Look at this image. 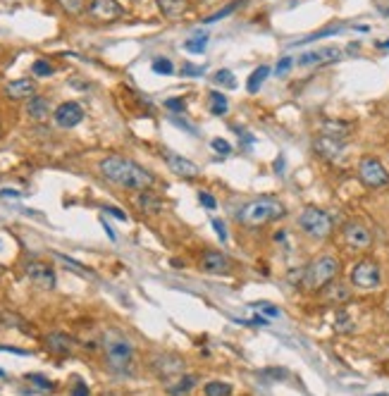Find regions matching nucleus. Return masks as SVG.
I'll list each match as a JSON object with an SVG mask.
<instances>
[{"mask_svg":"<svg viewBox=\"0 0 389 396\" xmlns=\"http://www.w3.org/2000/svg\"><path fill=\"white\" fill-rule=\"evenodd\" d=\"M349 282H351L356 289H360V292L377 289V287H380V282H382L380 265H377L372 258L358 260V263L351 267V272H349Z\"/></svg>","mask_w":389,"mask_h":396,"instance_id":"obj_6","label":"nucleus"},{"mask_svg":"<svg viewBox=\"0 0 389 396\" xmlns=\"http://www.w3.org/2000/svg\"><path fill=\"white\" fill-rule=\"evenodd\" d=\"M163 158H165V163H168L170 170L175 172L180 180L193 182V180H198V177H201V167H198L196 163H191L189 158H184V155L172 153V150H163Z\"/></svg>","mask_w":389,"mask_h":396,"instance_id":"obj_11","label":"nucleus"},{"mask_svg":"<svg viewBox=\"0 0 389 396\" xmlns=\"http://www.w3.org/2000/svg\"><path fill=\"white\" fill-rule=\"evenodd\" d=\"M208 110H210V115H215V117L227 115L230 113V100L222 96L220 91H210L208 93Z\"/></svg>","mask_w":389,"mask_h":396,"instance_id":"obj_23","label":"nucleus"},{"mask_svg":"<svg viewBox=\"0 0 389 396\" xmlns=\"http://www.w3.org/2000/svg\"><path fill=\"white\" fill-rule=\"evenodd\" d=\"M287 215V208L282 200L263 196V198H255L248 200L246 205H241L237 213V220L246 227H263L270 225V222H277Z\"/></svg>","mask_w":389,"mask_h":396,"instance_id":"obj_2","label":"nucleus"},{"mask_svg":"<svg viewBox=\"0 0 389 396\" xmlns=\"http://www.w3.org/2000/svg\"><path fill=\"white\" fill-rule=\"evenodd\" d=\"M322 292V299L327 301V303H347V301H351V289L347 287V284L342 282H330L325 289H320Z\"/></svg>","mask_w":389,"mask_h":396,"instance_id":"obj_20","label":"nucleus"},{"mask_svg":"<svg viewBox=\"0 0 389 396\" xmlns=\"http://www.w3.org/2000/svg\"><path fill=\"white\" fill-rule=\"evenodd\" d=\"M24 275L26 280L34 284L36 289H41V292L55 289V270L48 263H43V260H29V263L24 265Z\"/></svg>","mask_w":389,"mask_h":396,"instance_id":"obj_9","label":"nucleus"},{"mask_svg":"<svg viewBox=\"0 0 389 396\" xmlns=\"http://www.w3.org/2000/svg\"><path fill=\"white\" fill-rule=\"evenodd\" d=\"M215 84H222L225 88H237V77L232 74V70H218L213 74Z\"/></svg>","mask_w":389,"mask_h":396,"instance_id":"obj_29","label":"nucleus"},{"mask_svg":"<svg viewBox=\"0 0 389 396\" xmlns=\"http://www.w3.org/2000/svg\"><path fill=\"white\" fill-rule=\"evenodd\" d=\"M58 5H60V8H63L68 15L77 17V15H81V13H84V8H86V0H58Z\"/></svg>","mask_w":389,"mask_h":396,"instance_id":"obj_28","label":"nucleus"},{"mask_svg":"<svg viewBox=\"0 0 389 396\" xmlns=\"http://www.w3.org/2000/svg\"><path fill=\"white\" fill-rule=\"evenodd\" d=\"M239 8V0L237 3H232V5H227L225 10H222V13H215V15H210V17H205V24H210V22H218V19H222V17H227V15H232L235 13V10Z\"/></svg>","mask_w":389,"mask_h":396,"instance_id":"obj_32","label":"nucleus"},{"mask_svg":"<svg viewBox=\"0 0 389 396\" xmlns=\"http://www.w3.org/2000/svg\"><path fill=\"white\" fill-rule=\"evenodd\" d=\"M165 108L172 110V113H184L186 103L182 98H168V100H165Z\"/></svg>","mask_w":389,"mask_h":396,"instance_id":"obj_34","label":"nucleus"},{"mask_svg":"<svg viewBox=\"0 0 389 396\" xmlns=\"http://www.w3.org/2000/svg\"><path fill=\"white\" fill-rule=\"evenodd\" d=\"M153 72L155 74H175V65L168 58H155L153 60Z\"/></svg>","mask_w":389,"mask_h":396,"instance_id":"obj_30","label":"nucleus"},{"mask_svg":"<svg viewBox=\"0 0 389 396\" xmlns=\"http://www.w3.org/2000/svg\"><path fill=\"white\" fill-rule=\"evenodd\" d=\"M292 63H294L292 58H282L280 63H277V70H275V72H277V77H285L287 72L292 70Z\"/></svg>","mask_w":389,"mask_h":396,"instance_id":"obj_39","label":"nucleus"},{"mask_svg":"<svg viewBox=\"0 0 389 396\" xmlns=\"http://www.w3.org/2000/svg\"><path fill=\"white\" fill-rule=\"evenodd\" d=\"M155 5L168 19H180L189 13V0H155Z\"/></svg>","mask_w":389,"mask_h":396,"instance_id":"obj_22","label":"nucleus"},{"mask_svg":"<svg viewBox=\"0 0 389 396\" xmlns=\"http://www.w3.org/2000/svg\"><path fill=\"white\" fill-rule=\"evenodd\" d=\"M193 387H196V377H193V375H182L180 380L168 384V392H170V396H186Z\"/></svg>","mask_w":389,"mask_h":396,"instance_id":"obj_24","label":"nucleus"},{"mask_svg":"<svg viewBox=\"0 0 389 396\" xmlns=\"http://www.w3.org/2000/svg\"><path fill=\"white\" fill-rule=\"evenodd\" d=\"M268 77H270V67H265V65H263V67H258V70H253V72H251V77H248V79H246L248 93H255V91H258V88L263 86Z\"/></svg>","mask_w":389,"mask_h":396,"instance_id":"obj_25","label":"nucleus"},{"mask_svg":"<svg viewBox=\"0 0 389 396\" xmlns=\"http://www.w3.org/2000/svg\"><path fill=\"white\" fill-rule=\"evenodd\" d=\"M339 260L337 255L332 253H322L318 258L313 260L308 267L303 270V284L305 289H310V292H318V289H325L330 282L337 280L339 275Z\"/></svg>","mask_w":389,"mask_h":396,"instance_id":"obj_4","label":"nucleus"},{"mask_svg":"<svg viewBox=\"0 0 389 396\" xmlns=\"http://www.w3.org/2000/svg\"><path fill=\"white\" fill-rule=\"evenodd\" d=\"M198 198H201V205H205L208 210H213L215 205H218L215 196H213V193H208V191H201V193H198Z\"/></svg>","mask_w":389,"mask_h":396,"instance_id":"obj_37","label":"nucleus"},{"mask_svg":"<svg viewBox=\"0 0 389 396\" xmlns=\"http://www.w3.org/2000/svg\"><path fill=\"white\" fill-rule=\"evenodd\" d=\"M210 146H213L215 153H220V155H230L232 153V146L225 141V138H213V141H210Z\"/></svg>","mask_w":389,"mask_h":396,"instance_id":"obj_33","label":"nucleus"},{"mask_svg":"<svg viewBox=\"0 0 389 396\" xmlns=\"http://www.w3.org/2000/svg\"><path fill=\"white\" fill-rule=\"evenodd\" d=\"M203 72H205V65L193 67L191 63H186L184 67H182V74L184 77H198V74H203Z\"/></svg>","mask_w":389,"mask_h":396,"instance_id":"obj_36","label":"nucleus"},{"mask_svg":"<svg viewBox=\"0 0 389 396\" xmlns=\"http://www.w3.org/2000/svg\"><path fill=\"white\" fill-rule=\"evenodd\" d=\"M136 205L141 213L146 215H160L165 208L163 198L158 196V193H153L151 189H146V191H136Z\"/></svg>","mask_w":389,"mask_h":396,"instance_id":"obj_18","label":"nucleus"},{"mask_svg":"<svg viewBox=\"0 0 389 396\" xmlns=\"http://www.w3.org/2000/svg\"><path fill=\"white\" fill-rule=\"evenodd\" d=\"M5 96L13 100H29L36 96V84L31 79H15L5 84Z\"/></svg>","mask_w":389,"mask_h":396,"instance_id":"obj_17","label":"nucleus"},{"mask_svg":"<svg viewBox=\"0 0 389 396\" xmlns=\"http://www.w3.org/2000/svg\"><path fill=\"white\" fill-rule=\"evenodd\" d=\"M203 394L205 396H232V384L213 380V382H208L203 387Z\"/></svg>","mask_w":389,"mask_h":396,"instance_id":"obj_27","label":"nucleus"},{"mask_svg":"<svg viewBox=\"0 0 389 396\" xmlns=\"http://www.w3.org/2000/svg\"><path fill=\"white\" fill-rule=\"evenodd\" d=\"M213 227H215V232L220 234V239H222V241H225V239H227V227L222 225L220 220H213Z\"/></svg>","mask_w":389,"mask_h":396,"instance_id":"obj_41","label":"nucleus"},{"mask_svg":"<svg viewBox=\"0 0 389 396\" xmlns=\"http://www.w3.org/2000/svg\"><path fill=\"white\" fill-rule=\"evenodd\" d=\"M103 354L113 372H127L132 367V358H134V347L129 339L118 330H105L103 332Z\"/></svg>","mask_w":389,"mask_h":396,"instance_id":"obj_3","label":"nucleus"},{"mask_svg":"<svg viewBox=\"0 0 389 396\" xmlns=\"http://www.w3.org/2000/svg\"><path fill=\"white\" fill-rule=\"evenodd\" d=\"M184 361L180 356L172 354H155L151 358V370L153 375H158L165 384H172L175 380H180L184 375Z\"/></svg>","mask_w":389,"mask_h":396,"instance_id":"obj_8","label":"nucleus"},{"mask_svg":"<svg viewBox=\"0 0 389 396\" xmlns=\"http://www.w3.org/2000/svg\"><path fill=\"white\" fill-rule=\"evenodd\" d=\"M296 222H299V230H301L305 237L315 239V241L330 239L332 230H335L330 213H325V210L318 208V205H305L301 213H299Z\"/></svg>","mask_w":389,"mask_h":396,"instance_id":"obj_5","label":"nucleus"},{"mask_svg":"<svg viewBox=\"0 0 389 396\" xmlns=\"http://www.w3.org/2000/svg\"><path fill=\"white\" fill-rule=\"evenodd\" d=\"M315 150H318L325 160H339L344 150H347V143H344V138H335V136L322 134V136L315 138Z\"/></svg>","mask_w":389,"mask_h":396,"instance_id":"obj_16","label":"nucleus"},{"mask_svg":"<svg viewBox=\"0 0 389 396\" xmlns=\"http://www.w3.org/2000/svg\"><path fill=\"white\" fill-rule=\"evenodd\" d=\"M342 239H344V244H347L349 248H354V251H368L372 246V234L368 227L363 225V222H347L344 225V230H342Z\"/></svg>","mask_w":389,"mask_h":396,"instance_id":"obj_10","label":"nucleus"},{"mask_svg":"<svg viewBox=\"0 0 389 396\" xmlns=\"http://www.w3.org/2000/svg\"><path fill=\"white\" fill-rule=\"evenodd\" d=\"M205 43H208V33L198 31L196 36H191V38H186V41H184V50H189V53H193V55H203L205 53Z\"/></svg>","mask_w":389,"mask_h":396,"instance_id":"obj_26","label":"nucleus"},{"mask_svg":"<svg viewBox=\"0 0 389 396\" xmlns=\"http://www.w3.org/2000/svg\"><path fill=\"white\" fill-rule=\"evenodd\" d=\"M358 180H360L363 187L375 189V191H377V189H387L389 187V172L377 158L365 155V158H360V163H358Z\"/></svg>","mask_w":389,"mask_h":396,"instance_id":"obj_7","label":"nucleus"},{"mask_svg":"<svg viewBox=\"0 0 389 396\" xmlns=\"http://www.w3.org/2000/svg\"><path fill=\"white\" fill-rule=\"evenodd\" d=\"M46 347L51 349L53 354H58V356H68V354H72V351L77 349V342L65 332H51L46 337Z\"/></svg>","mask_w":389,"mask_h":396,"instance_id":"obj_19","label":"nucleus"},{"mask_svg":"<svg viewBox=\"0 0 389 396\" xmlns=\"http://www.w3.org/2000/svg\"><path fill=\"white\" fill-rule=\"evenodd\" d=\"M105 213L115 215V217H118V220H122V222H125V220H127V213H122V210H120V208H113V205H108V208H105Z\"/></svg>","mask_w":389,"mask_h":396,"instance_id":"obj_42","label":"nucleus"},{"mask_svg":"<svg viewBox=\"0 0 389 396\" xmlns=\"http://www.w3.org/2000/svg\"><path fill=\"white\" fill-rule=\"evenodd\" d=\"M26 380L34 382V384H38V387L46 389V392H48V389H53V382H48L46 377H41V375H26Z\"/></svg>","mask_w":389,"mask_h":396,"instance_id":"obj_38","label":"nucleus"},{"mask_svg":"<svg viewBox=\"0 0 389 396\" xmlns=\"http://www.w3.org/2000/svg\"><path fill=\"white\" fill-rule=\"evenodd\" d=\"M26 115L34 122H46L51 117V100L43 96H34L26 100Z\"/></svg>","mask_w":389,"mask_h":396,"instance_id":"obj_21","label":"nucleus"},{"mask_svg":"<svg viewBox=\"0 0 389 396\" xmlns=\"http://www.w3.org/2000/svg\"><path fill=\"white\" fill-rule=\"evenodd\" d=\"M86 13L91 19L101 22V24H108V22H115L122 17V5L118 0H91V3L86 5Z\"/></svg>","mask_w":389,"mask_h":396,"instance_id":"obj_13","label":"nucleus"},{"mask_svg":"<svg viewBox=\"0 0 389 396\" xmlns=\"http://www.w3.org/2000/svg\"><path fill=\"white\" fill-rule=\"evenodd\" d=\"M253 308L263 310V313L268 315V317H280V308H275L272 303H265V301H263V303H253Z\"/></svg>","mask_w":389,"mask_h":396,"instance_id":"obj_35","label":"nucleus"},{"mask_svg":"<svg viewBox=\"0 0 389 396\" xmlns=\"http://www.w3.org/2000/svg\"><path fill=\"white\" fill-rule=\"evenodd\" d=\"M72 396H88V387L84 382H77V387L72 389Z\"/></svg>","mask_w":389,"mask_h":396,"instance_id":"obj_40","label":"nucleus"},{"mask_svg":"<svg viewBox=\"0 0 389 396\" xmlns=\"http://www.w3.org/2000/svg\"><path fill=\"white\" fill-rule=\"evenodd\" d=\"M380 48H385V50H389V38H387V41H382V43H380Z\"/></svg>","mask_w":389,"mask_h":396,"instance_id":"obj_43","label":"nucleus"},{"mask_svg":"<svg viewBox=\"0 0 389 396\" xmlns=\"http://www.w3.org/2000/svg\"><path fill=\"white\" fill-rule=\"evenodd\" d=\"M201 267L203 275H210V277H222V275H230L232 272V260L230 255L220 253V251H205L201 255Z\"/></svg>","mask_w":389,"mask_h":396,"instance_id":"obj_12","label":"nucleus"},{"mask_svg":"<svg viewBox=\"0 0 389 396\" xmlns=\"http://www.w3.org/2000/svg\"><path fill=\"white\" fill-rule=\"evenodd\" d=\"M53 120H55V125H58L60 129H72V127H77L81 120H84V110H81L79 103L68 100V103H63V105H58V108H55Z\"/></svg>","mask_w":389,"mask_h":396,"instance_id":"obj_15","label":"nucleus"},{"mask_svg":"<svg viewBox=\"0 0 389 396\" xmlns=\"http://www.w3.org/2000/svg\"><path fill=\"white\" fill-rule=\"evenodd\" d=\"M98 170L110 184L120 189H129V191H146L153 187V175L136 165L134 160L122 158V155H108L98 163Z\"/></svg>","mask_w":389,"mask_h":396,"instance_id":"obj_1","label":"nucleus"},{"mask_svg":"<svg viewBox=\"0 0 389 396\" xmlns=\"http://www.w3.org/2000/svg\"><path fill=\"white\" fill-rule=\"evenodd\" d=\"M31 72H34L36 77H51L53 74V65L46 63V60H36V63L31 65Z\"/></svg>","mask_w":389,"mask_h":396,"instance_id":"obj_31","label":"nucleus"},{"mask_svg":"<svg viewBox=\"0 0 389 396\" xmlns=\"http://www.w3.org/2000/svg\"><path fill=\"white\" fill-rule=\"evenodd\" d=\"M342 50L335 48V46H325V48H318V50H308V53L299 55L296 63L301 67H320V65H332L337 60H342Z\"/></svg>","mask_w":389,"mask_h":396,"instance_id":"obj_14","label":"nucleus"}]
</instances>
